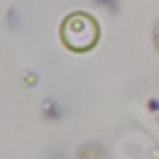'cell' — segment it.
<instances>
[{
  "label": "cell",
  "instance_id": "obj_1",
  "mask_svg": "<svg viewBox=\"0 0 159 159\" xmlns=\"http://www.w3.org/2000/svg\"><path fill=\"white\" fill-rule=\"evenodd\" d=\"M100 38V27L89 14H70L62 22V41L73 51H89Z\"/></svg>",
  "mask_w": 159,
  "mask_h": 159
}]
</instances>
